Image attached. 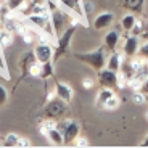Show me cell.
Segmentation results:
<instances>
[{
	"label": "cell",
	"instance_id": "obj_1",
	"mask_svg": "<svg viewBox=\"0 0 148 148\" xmlns=\"http://www.w3.org/2000/svg\"><path fill=\"white\" fill-rule=\"evenodd\" d=\"M50 5V16H52V24L55 29V36L60 37L71 24H77L76 19H73V13L66 8H61L55 3V0H48Z\"/></svg>",
	"mask_w": 148,
	"mask_h": 148
},
{
	"label": "cell",
	"instance_id": "obj_2",
	"mask_svg": "<svg viewBox=\"0 0 148 148\" xmlns=\"http://www.w3.org/2000/svg\"><path fill=\"white\" fill-rule=\"evenodd\" d=\"M108 50L103 47L100 48H95V50H90V52H82V53H74V58L79 60L81 63L87 64L89 68H92L93 71H98L106 68V63H108V56H106Z\"/></svg>",
	"mask_w": 148,
	"mask_h": 148
},
{
	"label": "cell",
	"instance_id": "obj_3",
	"mask_svg": "<svg viewBox=\"0 0 148 148\" xmlns=\"http://www.w3.org/2000/svg\"><path fill=\"white\" fill-rule=\"evenodd\" d=\"M68 105L69 103H66L61 98L55 97L53 100L47 101V105L42 110V116L47 119H56V121H60V119H63L68 116Z\"/></svg>",
	"mask_w": 148,
	"mask_h": 148
},
{
	"label": "cell",
	"instance_id": "obj_4",
	"mask_svg": "<svg viewBox=\"0 0 148 148\" xmlns=\"http://www.w3.org/2000/svg\"><path fill=\"white\" fill-rule=\"evenodd\" d=\"M76 29H77V24H71L61 36L56 37L55 53H53V63H56L61 56L66 55V53L69 52V45H71V40H73L74 34H76Z\"/></svg>",
	"mask_w": 148,
	"mask_h": 148
},
{
	"label": "cell",
	"instance_id": "obj_5",
	"mask_svg": "<svg viewBox=\"0 0 148 148\" xmlns=\"http://www.w3.org/2000/svg\"><path fill=\"white\" fill-rule=\"evenodd\" d=\"M58 129L63 132L64 135V143H74L76 138L79 137V124L74 119H68L63 118L58 121Z\"/></svg>",
	"mask_w": 148,
	"mask_h": 148
},
{
	"label": "cell",
	"instance_id": "obj_6",
	"mask_svg": "<svg viewBox=\"0 0 148 148\" xmlns=\"http://www.w3.org/2000/svg\"><path fill=\"white\" fill-rule=\"evenodd\" d=\"M27 21L32 23L34 26H37L39 29L44 31V32H47L48 36L56 37L53 24H52V16H50V13H45V15H29L27 16Z\"/></svg>",
	"mask_w": 148,
	"mask_h": 148
},
{
	"label": "cell",
	"instance_id": "obj_7",
	"mask_svg": "<svg viewBox=\"0 0 148 148\" xmlns=\"http://www.w3.org/2000/svg\"><path fill=\"white\" fill-rule=\"evenodd\" d=\"M53 53H55V47H52L48 40H39V44L34 47V55L40 63L53 61Z\"/></svg>",
	"mask_w": 148,
	"mask_h": 148
},
{
	"label": "cell",
	"instance_id": "obj_8",
	"mask_svg": "<svg viewBox=\"0 0 148 148\" xmlns=\"http://www.w3.org/2000/svg\"><path fill=\"white\" fill-rule=\"evenodd\" d=\"M98 84L101 87H113L116 89L118 87V73L110 68H103V69L98 71Z\"/></svg>",
	"mask_w": 148,
	"mask_h": 148
},
{
	"label": "cell",
	"instance_id": "obj_9",
	"mask_svg": "<svg viewBox=\"0 0 148 148\" xmlns=\"http://www.w3.org/2000/svg\"><path fill=\"white\" fill-rule=\"evenodd\" d=\"M114 23V13L113 11H101L93 18L92 26L95 31H105Z\"/></svg>",
	"mask_w": 148,
	"mask_h": 148
},
{
	"label": "cell",
	"instance_id": "obj_10",
	"mask_svg": "<svg viewBox=\"0 0 148 148\" xmlns=\"http://www.w3.org/2000/svg\"><path fill=\"white\" fill-rule=\"evenodd\" d=\"M138 50H140V39L138 36H134V34H129L124 40V45H122V52L126 53L129 58L138 55Z\"/></svg>",
	"mask_w": 148,
	"mask_h": 148
},
{
	"label": "cell",
	"instance_id": "obj_11",
	"mask_svg": "<svg viewBox=\"0 0 148 148\" xmlns=\"http://www.w3.org/2000/svg\"><path fill=\"white\" fill-rule=\"evenodd\" d=\"M55 92H56V97L61 98L63 101H66V103H71L73 98H74V90L68 82L58 81L55 84Z\"/></svg>",
	"mask_w": 148,
	"mask_h": 148
},
{
	"label": "cell",
	"instance_id": "obj_12",
	"mask_svg": "<svg viewBox=\"0 0 148 148\" xmlns=\"http://www.w3.org/2000/svg\"><path fill=\"white\" fill-rule=\"evenodd\" d=\"M119 40H121V34L119 31H108L106 34L103 36V45L105 48L108 50V53H113L118 50V45H119Z\"/></svg>",
	"mask_w": 148,
	"mask_h": 148
},
{
	"label": "cell",
	"instance_id": "obj_13",
	"mask_svg": "<svg viewBox=\"0 0 148 148\" xmlns=\"http://www.w3.org/2000/svg\"><path fill=\"white\" fill-rule=\"evenodd\" d=\"M58 2L68 11H74L79 16H84V8H82V2L84 0H58Z\"/></svg>",
	"mask_w": 148,
	"mask_h": 148
},
{
	"label": "cell",
	"instance_id": "obj_14",
	"mask_svg": "<svg viewBox=\"0 0 148 148\" xmlns=\"http://www.w3.org/2000/svg\"><path fill=\"white\" fill-rule=\"evenodd\" d=\"M45 137H47V140L50 142L52 145H56V147H61V145H64V135H63V132H61L58 127H53V129H50L47 134H45Z\"/></svg>",
	"mask_w": 148,
	"mask_h": 148
},
{
	"label": "cell",
	"instance_id": "obj_15",
	"mask_svg": "<svg viewBox=\"0 0 148 148\" xmlns=\"http://www.w3.org/2000/svg\"><path fill=\"white\" fill-rule=\"evenodd\" d=\"M114 95H116V92H114L113 87H101V89L98 90V93H97V105L101 108L111 97H114Z\"/></svg>",
	"mask_w": 148,
	"mask_h": 148
},
{
	"label": "cell",
	"instance_id": "obj_16",
	"mask_svg": "<svg viewBox=\"0 0 148 148\" xmlns=\"http://www.w3.org/2000/svg\"><path fill=\"white\" fill-rule=\"evenodd\" d=\"M137 21V16L134 15V13H127V15L122 16L121 19V29L126 31V32H130L134 29V24Z\"/></svg>",
	"mask_w": 148,
	"mask_h": 148
},
{
	"label": "cell",
	"instance_id": "obj_17",
	"mask_svg": "<svg viewBox=\"0 0 148 148\" xmlns=\"http://www.w3.org/2000/svg\"><path fill=\"white\" fill-rule=\"evenodd\" d=\"M21 37H23V40H24V44H36L39 39H40V36L39 34H36L34 32V29H31V27H24L23 29V32H21Z\"/></svg>",
	"mask_w": 148,
	"mask_h": 148
},
{
	"label": "cell",
	"instance_id": "obj_18",
	"mask_svg": "<svg viewBox=\"0 0 148 148\" xmlns=\"http://www.w3.org/2000/svg\"><path fill=\"white\" fill-rule=\"evenodd\" d=\"M11 44H13V32L5 29V27H2V29H0V47L7 48V47H10Z\"/></svg>",
	"mask_w": 148,
	"mask_h": 148
},
{
	"label": "cell",
	"instance_id": "obj_19",
	"mask_svg": "<svg viewBox=\"0 0 148 148\" xmlns=\"http://www.w3.org/2000/svg\"><path fill=\"white\" fill-rule=\"evenodd\" d=\"M145 0H121V5L130 11H142Z\"/></svg>",
	"mask_w": 148,
	"mask_h": 148
},
{
	"label": "cell",
	"instance_id": "obj_20",
	"mask_svg": "<svg viewBox=\"0 0 148 148\" xmlns=\"http://www.w3.org/2000/svg\"><path fill=\"white\" fill-rule=\"evenodd\" d=\"M135 77H138L140 81H147L148 79V58H143L142 64L137 68V73H135Z\"/></svg>",
	"mask_w": 148,
	"mask_h": 148
},
{
	"label": "cell",
	"instance_id": "obj_21",
	"mask_svg": "<svg viewBox=\"0 0 148 148\" xmlns=\"http://www.w3.org/2000/svg\"><path fill=\"white\" fill-rule=\"evenodd\" d=\"M119 105H121V98H119L118 95H114V97H111L110 100H108L101 108H103L105 111H114V110L119 108Z\"/></svg>",
	"mask_w": 148,
	"mask_h": 148
},
{
	"label": "cell",
	"instance_id": "obj_22",
	"mask_svg": "<svg viewBox=\"0 0 148 148\" xmlns=\"http://www.w3.org/2000/svg\"><path fill=\"white\" fill-rule=\"evenodd\" d=\"M18 142H19L18 134L10 132V134H7V137L3 140V147H18Z\"/></svg>",
	"mask_w": 148,
	"mask_h": 148
},
{
	"label": "cell",
	"instance_id": "obj_23",
	"mask_svg": "<svg viewBox=\"0 0 148 148\" xmlns=\"http://www.w3.org/2000/svg\"><path fill=\"white\" fill-rule=\"evenodd\" d=\"M132 101L135 105H143L147 103V93L143 90H134L132 93Z\"/></svg>",
	"mask_w": 148,
	"mask_h": 148
},
{
	"label": "cell",
	"instance_id": "obj_24",
	"mask_svg": "<svg viewBox=\"0 0 148 148\" xmlns=\"http://www.w3.org/2000/svg\"><path fill=\"white\" fill-rule=\"evenodd\" d=\"M27 74H29V76H34V77H40V74H42V63L40 61H37L36 60V61L29 66Z\"/></svg>",
	"mask_w": 148,
	"mask_h": 148
},
{
	"label": "cell",
	"instance_id": "obj_25",
	"mask_svg": "<svg viewBox=\"0 0 148 148\" xmlns=\"http://www.w3.org/2000/svg\"><path fill=\"white\" fill-rule=\"evenodd\" d=\"M145 27H147V24L143 23V19L137 18V21H135V24H134V29L130 31L129 34H134V36H138V37H140L142 34H143Z\"/></svg>",
	"mask_w": 148,
	"mask_h": 148
},
{
	"label": "cell",
	"instance_id": "obj_26",
	"mask_svg": "<svg viewBox=\"0 0 148 148\" xmlns=\"http://www.w3.org/2000/svg\"><path fill=\"white\" fill-rule=\"evenodd\" d=\"M50 76H53V63H52V61L42 63V74H40V79H48Z\"/></svg>",
	"mask_w": 148,
	"mask_h": 148
},
{
	"label": "cell",
	"instance_id": "obj_27",
	"mask_svg": "<svg viewBox=\"0 0 148 148\" xmlns=\"http://www.w3.org/2000/svg\"><path fill=\"white\" fill-rule=\"evenodd\" d=\"M24 2H26V0H5V5H7L11 11H15V13H16V11L23 7Z\"/></svg>",
	"mask_w": 148,
	"mask_h": 148
},
{
	"label": "cell",
	"instance_id": "obj_28",
	"mask_svg": "<svg viewBox=\"0 0 148 148\" xmlns=\"http://www.w3.org/2000/svg\"><path fill=\"white\" fill-rule=\"evenodd\" d=\"M81 87L84 90H92L93 87H95V79L90 77V76H87V77H84L81 81Z\"/></svg>",
	"mask_w": 148,
	"mask_h": 148
},
{
	"label": "cell",
	"instance_id": "obj_29",
	"mask_svg": "<svg viewBox=\"0 0 148 148\" xmlns=\"http://www.w3.org/2000/svg\"><path fill=\"white\" fill-rule=\"evenodd\" d=\"M82 8H84V16H90L95 11V7H93L92 2H89V0H84L82 2Z\"/></svg>",
	"mask_w": 148,
	"mask_h": 148
},
{
	"label": "cell",
	"instance_id": "obj_30",
	"mask_svg": "<svg viewBox=\"0 0 148 148\" xmlns=\"http://www.w3.org/2000/svg\"><path fill=\"white\" fill-rule=\"evenodd\" d=\"M7 101H8V90L5 85L0 84V106H3Z\"/></svg>",
	"mask_w": 148,
	"mask_h": 148
},
{
	"label": "cell",
	"instance_id": "obj_31",
	"mask_svg": "<svg viewBox=\"0 0 148 148\" xmlns=\"http://www.w3.org/2000/svg\"><path fill=\"white\" fill-rule=\"evenodd\" d=\"M32 147V142L26 137H19V142H18V148H29Z\"/></svg>",
	"mask_w": 148,
	"mask_h": 148
},
{
	"label": "cell",
	"instance_id": "obj_32",
	"mask_svg": "<svg viewBox=\"0 0 148 148\" xmlns=\"http://www.w3.org/2000/svg\"><path fill=\"white\" fill-rule=\"evenodd\" d=\"M74 145H76V147H79V148H82V147H89V140H87V138L85 137H81V135H79L77 138H76V142H74Z\"/></svg>",
	"mask_w": 148,
	"mask_h": 148
},
{
	"label": "cell",
	"instance_id": "obj_33",
	"mask_svg": "<svg viewBox=\"0 0 148 148\" xmlns=\"http://www.w3.org/2000/svg\"><path fill=\"white\" fill-rule=\"evenodd\" d=\"M138 55L143 56V58H148V40H145L143 44L140 45V50H138Z\"/></svg>",
	"mask_w": 148,
	"mask_h": 148
},
{
	"label": "cell",
	"instance_id": "obj_34",
	"mask_svg": "<svg viewBox=\"0 0 148 148\" xmlns=\"http://www.w3.org/2000/svg\"><path fill=\"white\" fill-rule=\"evenodd\" d=\"M142 90H143V92H145V93H147V95H148V79H147V81L143 82V85H142Z\"/></svg>",
	"mask_w": 148,
	"mask_h": 148
},
{
	"label": "cell",
	"instance_id": "obj_35",
	"mask_svg": "<svg viewBox=\"0 0 148 148\" xmlns=\"http://www.w3.org/2000/svg\"><path fill=\"white\" fill-rule=\"evenodd\" d=\"M142 145H143V147H148V137L145 138V142H143V143H142Z\"/></svg>",
	"mask_w": 148,
	"mask_h": 148
},
{
	"label": "cell",
	"instance_id": "obj_36",
	"mask_svg": "<svg viewBox=\"0 0 148 148\" xmlns=\"http://www.w3.org/2000/svg\"><path fill=\"white\" fill-rule=\"evenodd\" d=\"M145 118H147V121H148V111H147V113H145Z\"/></svg>",
	"mask_w": 148,
	"mask_h": 148
},
{
	"label": "cell",
	"instance_id": "obj_37",
	"mask_svg": "<svg viewBox=\"0 0 148 148\" xmlns=\"http://www.w3.org/2000/svg\"><path fill=\"white\" fill-rule=\"evenodd\" d=\"M147 103H148V95H147Z\"/></svg>",
	"mask_w": 148,
	"mask_h": 148
},
{
	"label": "cell",
	"instance_id": "obj_38",
	"mask_svg": "<svg viewBox=\"0 0 148 148\" xmlns=\"http://www.w3.org/2000/svg\"><path fill=\"white\" fill-rule=\"evenodd\" d=\"M0 2H3V3H5V0H0Z\"/></svg>",
	"mask_w": 148,
	"mask_h": 148
}]
</instances>
